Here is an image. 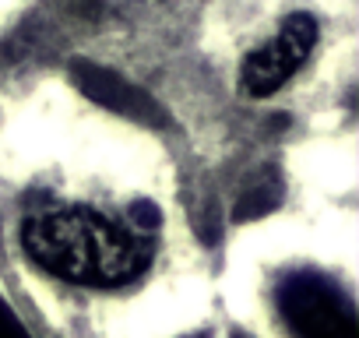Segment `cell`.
Wrapping results in <instances>:
<instances>
[{"mask_svg":"<svg viewBox=\"0 0 359 338\" xmlns=\"http://www.w3.org/2000/svg\"><path fill=\"white\" fill-rule=\"evenodd\" d=\"M313 43H317V22H313L310 15H303V11L289 15V18L278 25V32L243 60L240 85L247 88V95L264 99V95H271L275 88H282V85L303 67V60L310 57Z\"/></svg>","mask_w":359,"mask_h":338,"instance_id":"cell-3","label":"cell"},{"mask_svg":"<svg viewBox=\"0 0 359 338\" xmlns=\"http://www.w3.org/2000/svg\"><path fill=\"white\" fill-rule=\"evenodd\" d=\"M278 338H359L355 285L324 261H285L264 285Z\"/></svg>","mask_w":359,"mask_h":338,"instance_id":"cell-2","label":"cell"},{"mask_svg":"<svg viewBox=\"0 0 359 338\" xmlns=\"http://www.w3.org/2000/svg\"><path fill=\"white\" fill-rule=\"evenodd\" d=\"M78 81H81V88L92 95V99H99L102 106H109V109H116V113H123V116H137V120H155V102L144 95V92H137L134 85H127L120 74H113V71H106V67H95V64H78Z\"/></svg>","mask_w":359,"mask_h":338,"instance_id":"cell-4","label":"cell"},{"mask_svg":"<svg viewBox=\"0 0 359 338\" xmlns=\"http://www.w3.org/2000/svg\"><path fill=\"white\" fill-rule=\"evenodd\" d=\"M15 247L46 285L85 299H127L165 257V212L141 194L102 201L29 191L15 215Z\"/></svg>","mask_w":359,"mask_h":338,"instance_id":"cell-1","label":"cell"}]
</instances>
